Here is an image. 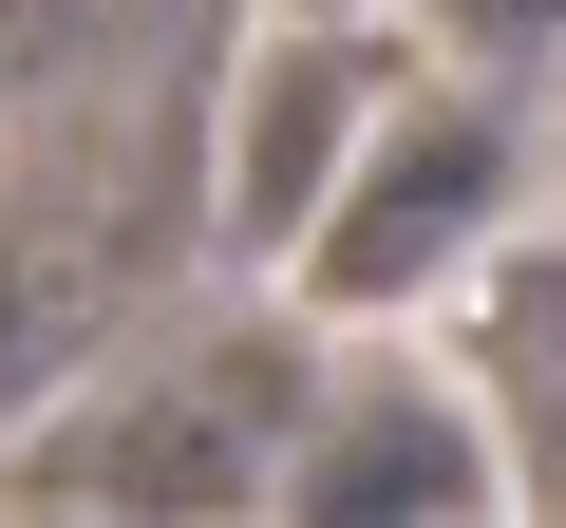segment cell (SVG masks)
Here are the masks:
<instances>
[{
	"instance_id": "cell-6",
	"label": "cell",
	"mask_w": 566,
	"mask_h": 528,
	"mask_svg": "<svg viewBox=\"0 0 566 528\" xmlns=\"http://www.w3.org/2000/svg\"><path fill=\"white\" fill-rule=\"evenodd\" d=\"M472 20H491V39H528V20H547V0H472Z\"/></svg>"
},
{
	"instance_id": "cell-1",
	"label": "cell",
	"mask_w": 566,
	"mask_h": 528,
	"mask_svg": "<svg viewBox=\"0 0 566 528\" xmlns=\"http://www.w3.org/2000/svg\"><path fill=\"white\" fill-rule=\"evenodd\" d=\"M283 453H303V359L283 340H208L189 378H151L133 415L76 434V472L170 490V509H245V490H283Z\"/></svg>"
},
{
	"instance_id": "cell-4",
	"label": "cell",
	"mask_w": 566,
	"mask_h": 528,
	"mask_svg": "<svg viewBox=\"0 0 566 528\" xmlns=\"http://www.w3.org/2000/svg\"><path fill=\"white\" fill-rule=\"evenodd\" d=\"M491 453H510V434H472L453 397H397V415H359V434H322V415H303L283 490H303V509H472V490H491Z\"/></svg>"
},
{
	"instance_id": "cell-5",
	"label": "cell",
	"mask_w": 566,
	"mask_h": 528,
	"mask_svg": "<svg viewBox=\"0 0 566 528\" xmlns=\"http://www.w3.org/2000/svg\"><path fill=\"white\" fill-rule=\"evenodd\" d=\"M491 434H510V490H566V245L491 284Z\"/></svg>"
},
{
	"instance_id": "cell-2",
	"label": "cell",
	"mask_w": 566,
	"mask_h": 528,
	"mask_svg": "<svg viewBox=\"0 0 566 528\" xmlns=\"http://www.w3.org/2000/svg\"><path fill=\"white\" fill-rule=\"evenodd\" d=\"M491 189H510L491 114H416V133H397V151H378V170L340 189L359 226H303V284H322V303H416L434 264H453V245L491 226Z\"/></svg>"
},
{
	"instance_id": "cell-3",
	"label": "cell",
	"mask_w": 566,
	"mask_h": 528,
	"mask_svg": "<svg viewBox=\"0 0 566 528\" xmlns=\"http://www.w3.org/2000/svg\"><path fill=\"white\" fill-rule=\"evenodd\" d=\"M359 95H378L359 39H283V57H245V151H227V226H245V245H303V226H322Z\"/></svg>"
}]
</instances>
